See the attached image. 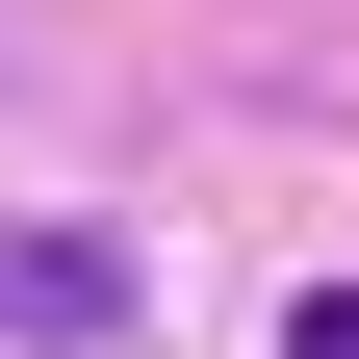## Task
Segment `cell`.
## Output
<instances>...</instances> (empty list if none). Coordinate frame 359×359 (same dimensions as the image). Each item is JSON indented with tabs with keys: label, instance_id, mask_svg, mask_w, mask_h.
I'll use <instances>...</instances> for the list:
<instances>
[{
	"label": "cell",
	"instance_id": "6da1fadb",
	"mask_svg": "<svg viewBox=\"0 0 359 359\" xmlns=\"http://www.w3.org/2000/svg\"><path fill=\"white\" fill-rule=\"evenodd\" d=\"M103 308H128L103 231H0V334H103Z\"/></svg>",
	"mask_w": 359,
	"mask_h": 359
},
{
	"label": "cell",
	"instance_id": "7a4b0ae2",
	"mask_svg": "<svg viewBox=\"0 0 359 359\" xmlns=\"http://www.w3.org/2000/svg\"><path fill=\"white\" fill-rule=\"evenodd\" d=\"M283 359H359V283H308V308H283Z\"/></svg>",
	"mask_w": 359,
	"mask_h": 359
}]
</instances>
